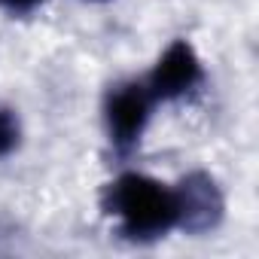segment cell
<instances>
[{
  "label": "cell",
  "instance_id": "obj_1",
  "mask_svg": "<svg viewBox=\"0 0 259 259\" xmlns=\"http://www.w3.org/2000/svg\"><path fill=\"white\" fill-rule=\"evenodd\" d=\"M101 210L107 213L113 229L132 244H153L177 232L174 186L141 171L116 174L104 186Z\"/></svg>",
  "mask_w": 259,
  "mask_h": 259
},
{
  "label": "cell",
  "instance_id": "obj_2",
  "mask_svg": "<svg viewBox=\"0 0 259 259\" xmlns=\"http://www.w3.org/2000/svg\"><path fill=\"white\" fill-rule=\"evenodd\" d=\"M156 107L159 104L150 95L144 79H125V82H116L107 89L104 107H101L104 135H107L110 150L119 159H128L141 147Z\"/></svg>",
  "mask_w": 259,
  "mask_h": 259
},
{
  "label": "cell",
  "instance_id": "obj_3",
  "mask_svg": "<svg viewBox=\"0 0 259 259\" xmlns=\"http://www.w3.org/2000/svg\"><path fill=\"white\" fill-rule=\"evenodd\" d=\"M150 95L156 104H177L201 92L204 85V64L195 52V46L183 37L171 40L168 49L156 58L153 70L144 76Z\"/></svg>",
  "mask_w": 259,
  "mask_h": 259
},
{
  "label": "cell",
  "instance_id": "obj_4",
  "mask_svg": "<svg viewBox=\"0 0 259 259\" xmlns=\"http://www.w3.org/2000/svg\"><path fill=\"white\" fill-rule=\"evenodd\" d=\"M177 195V229L186 235H207L226 217V195L213 174L189 171L174 183Z\"/></svg>",
  "mask_w": 259,
  "mask_h": 259
},
{
  "label": "cell",
  "instance_id": "obj_5",
  "mask_svg": "<svg viewBox=\"0 0 259 259\" xmlns=\"http://www.w3.org/2000/svg\"><path fill=\"white\" fill-rule=\"evenodd\" d=\"M22 147V119L19 113L0 101V162L10 159Z\"/></svg>",
  "mask_w": 259,
  "mask_h": 259
},
{
  "label": "cell",
  "instance_id": "obj_6",
  "mask_svg": "<svg viewBox=\"0 0 259 259\" xmlns=\"http://www.w3.org/2000/svg\"><path fill=\"white\" fill-rule=\"evenodd\" d=\"M43 7V0H0V10L10 16H31Z\"/></svg>",
  "mask_w": 259,
  "mask_h": 259
},
{
  "label": "cell",
  "instance_id": "obj_7",
  "mask_svg": "<svg viewBox=\"0 0 259 259\" xmlns=\"http://www.w3.org/2000/svg\"><path fill=\"white\" fill-rule=\"evenodd\" d=\"M85 4H107V0H85Z\"/></svg>",
  "mask_w": 259,
  "mask_h": 259
}]
</instances>
